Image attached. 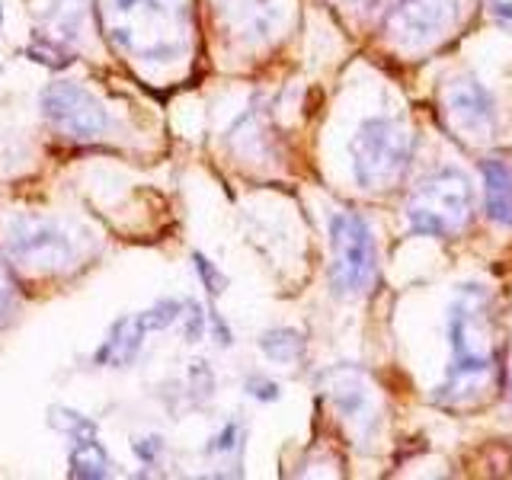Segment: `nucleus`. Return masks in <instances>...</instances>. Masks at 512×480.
Here are the masks:
<instances>
[{"instance_id":"1","label":"nucleus","mask_w":512,"mask_h":480,"mask_svg":"<svg viewBox=\"0 0 512 480\" xmlns=\"http://www.w3.org/2000/svg\"><path fill=\"white\" fill-rule=\"evenodd\" d=\"M448 340H452V365L439 388V400L464 407L484 391L496 365V320L487 288L464 285L455 295L452 317H448Z\"/></svg>"},{"instance_id":"2","label":"nucleus","mask_w":512,"mask_h":480,"mask_svg":"<svg viewBox=\"0 0 512 480\" xmlns=\"http://www.w3.org/2000/svg\"><path fill=\"white\" fill-rule=\"evenodd\" d=\"M103 26L116 48L138 61L167 64L189 48V16L170 0H106Z\"/></svg>"},{"instance_id":"3","label":"nucleus","mask_w":512,"mask_h":480,"mask_svg":"<svg viewBox=\"0 0 512 480\" xmlns=\"http://www.w3.org/2000/svg\"><path fill=\"white\" fill-rule=\"evenodd\" d=\"M413 132L391 116L365 119L349 138L352 176L362 189H391L413 164Z\"/></svg>"},{"instance_id":"4","label":"nucleus","mask_w":512,"mask_h":480,"mask_svg":"<svg viewBox=\"0 0 512 480\" xmlns=\"http://www.w3.org/2000/svg\"><path fill=\"white\" fill-rule=\"evenodd\" d=\"M474 189L461 170H436L413 189L407 199V221L416 234L426 237H455L471 224Z\"/></svg>"},{"instance_id":"5","label":"nucleus","mask_w":512,"mask_h":480,"mask_svg":"<svg viewBox=\"0 0 512 480\" xmlns=\"http://www.w3.org/2000/svg\"><path fill=\"white\" fill-rule=\"evenodd\" d=\"M330 285L336 295L356 298L365 295L378 272V250L375 234L368 221L356 212L330 215Z\"/></svg>"},{"instance_id":"6","label":"nucleus","mask_w":512,"mask_h":480,"mask_svg":"<svg viewBox=\"0 0 512 480\" xmlns=\"http://www.w3.org/2000/svg\"><path fill=\"white\" fill-rule=\"evenodd\" d=\"M42 116L52 122L61 135L77 138V141L103 138L106 132L116 128L109 109L96 100L90 90L71 84V80L48 84V90L42 93Z\"/></svg>"},{"instance_id":"7","label":"nucleus","mask_w":512,"mask_h":480,"mask_svg":"<svg viewBox=\"0 0 512 480\" xmlns=\"http://www.w3.org/2000/svg\"><path fill=\"white\" fill-rule=\"evenodd\" d=\"M445 112L452 119L455 132H461L471 141H487L496 135L500 112H496L493 93L474 77H455L445 90Z\"/></svg>"},{"instance_id":"8","label":"nucleus","mask_w":512,"mask_h":480,"mask_svg":"<svg viewBox=\"0 0 512 480\" xmlns=\"http://www.w3.org/2000/svg\"><path fill=\"white\" fill-rule=\"evenodd\" d=\"M10 253L29 266L61 269L74 260V240L68 237V231H61L52 221L20 218L10 228Z\"/></svg>"},{"instance_id":"9","label":"nucleus","mask_w":512,"mask_h":480,"mask_svg":"<svg viewBox=\"0 0 512 480\" xmlns=\"http://www.w3.org/2000/svg\"><path fill=\"white\" fill-rule=\"evenodd\" d=\"M452 16V0H388V23L407 45H426L439 39Z\"/></svg>"},{"instance_id":"10","label":"nucleus","mask_w":512,"mask_h":480,"mask_svg":"<svg viewBox=\"0 0 512 480\" xmlns=\"http://www.w3.org/2000/svg\"><path fill=\"white\" fill-rule=\"evenodd\" d=\"M327 394L330 400L336 404V410L343 413V420L349 423H375L372 416V394H368L362 375L356 372V368H333V372H327Z\"/></svg>"},{"instance_id":"11","label":"nucleus","mask_w":512,"mask_h":480,"mask_svg":"<svg viewBox=\"0 0 512 480\" xmlns=\"http://www.w3.org/2000/svg\"><path fill=\"white\" fill-rule=\"evenodd\" d=\"M224 16L234 26V32L247 42H263L276 29L282 7H276V0H224Z\"/></svg>"},{"instance_id":"12","label":"nucleus","mask_w":512,"mask_h":480,"mask_svg":"<svg viewBox=\"0 0 512 480\" xmlns=\"http://www.w3.org/2000/svg\"><path fill=\"white\" fill-rule=\"evenodd\" d=\"M484 176V212L490 221L512 228V167L500 157H487L480 164Z\"/></svg>"},{"instance_id":"13","label":"nucleus","mask_w":512,"mask_h":480,"mask_svg":"<svg viewBox=\"0 0 512 480\" xmlns=\"http://www.w3.org/2000/svg\"><path fill=\"white\" fill-rule=\"evenodd\" d=\"M260 349H263L266 359L279 362V365H292L304 356V336L298 330H288V327L266 330L260 336Z\"/></svg>"},{"instance_id":"14","label":"nucleus","mask_w":512,"mask_h":480,"mask_svg":"<svg viewBox=\"0 0 512 480\" xmlns=\"http://www.w3.org/2000/svg\"><path fill=\"white\" fill-rule=\"evenodd\" d=\"M109 461L96 436H84L71 442V477H106Z\"/></svg>"},{"instance_id":"15","label":"nucleus","mask_w":512,"mask_h":480,"mask_svg":"<svg viewBox=\"0 0 512 480\" xmlns=\"http://www.w3.org/2000/svg\"><path fill=\"white\" fill-rule=\"evenodd\" d=\"M13 308H16V279L13 269L0 260V324H7Z\"/></svg>"},{"instance_id":"16","label":"nucleus","mask_w":512,"mask_h":480,"mask_svg":"<svg viewBox=\"0 0 512 480\" xmlns=\"http://www.w3.org/2000/svg\"><path fill=\"white\" fill-rule=\"evenodd\" d=\"M192 266H196V272H199V279H202V285L208 288L212 295H218V292H224V285H228V279L221 276V272L215 269V263L208 260L205 253H196L192 256Z\"/></svg>"},{"instance_id":"17","label":"nucleus","mask_w":512,"mask_h":480,"mask_svg":"<svg viewBox=\"0 0 512 480\" xmlns=\"http://www.w3.org/2000/svg\"><path fill=\"white\" fill-rule=\"evenodd\" d=\"M180 320H183V336H186L189 343L202 340V336H205V314L199 311V304H189V301H186V308H183Z\"/></svg>"},{"instance_id":"18","label":"nucleus","mask_w":512,"mask_h":480,"mask_svg":"<svg viewBox=\"0 0 512 480\" xmlns=\"http://www.w3.org/2000/svg\"><path fill=\"white\" fill-rule=\"evenodd\" d=\"M237 448H240V423H228V426H224L221 432H218V436L212 439V445H208V452H212V455H228V452H237Z\"/></svg>"},{"instance_id":"19","label":"nucleus","mask_w":512,"mask_h":480,"mask_svg":"<svg viewBox=\"0 0 512 480\" xmlns=\"http://www.w3.org/2000/svg\"><path fill=\"white\" fill-rule=\"evenodd\" d=\"M247 391L260 400H276L279 397V384L276 381H266V378H250L247 381Z\"/></svg>"},{"instance_id":"20","label":"nucleus","mask_w":512,"mask_h":480,"mask_svg":"<svg viewBox=\"0 0 512 480\" xmlns=\"http://www.w3.org/2000/svg\"><path fill=\"white\" fill-rule=\"evenodd\" d=\"M160 439H138L135 442V455L144 461V464H154V458H157V452H160Z\"/></svg>"}]
</instances>
